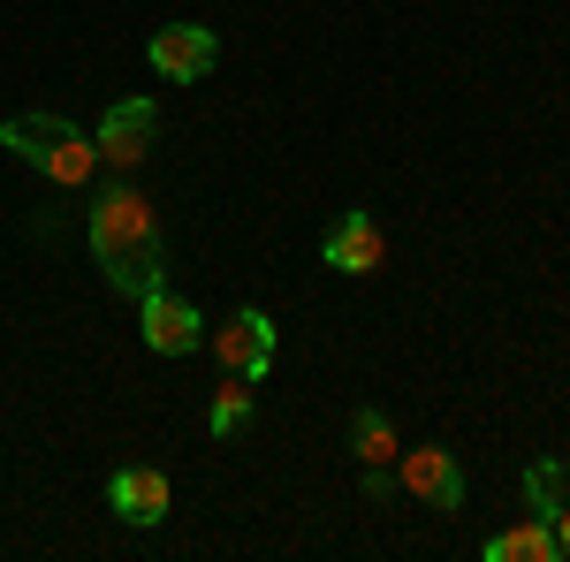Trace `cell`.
Listing matches in <instances>:
<instances>
[{
    "mask_svg": "<svg viewBox=\"0 0 570 562\" xmlns=\"http://www.w3.org/2000/svg\"><path fill=\"white\" fill-rule=\"evenodd\" d=\"M91 259L99 274L122 289V297H153L160 282H168V244H160V214H153V198H137V190H107V198H91Z\"/></svg>",
    "mask_w": 570,
    "mask_h": 562,
    "instance_id": "cell-1",
    "label": "cell"
},
{
    "mask_svg": "<svg viewBox=\"0 0 570 562\" xmlns=\"http://www.w3.org/2000/svg\"><path fill=\"white\" fill-rule=\"evenodd\" d=\"M0 145H8L23 168H39L46 183H61V190L91 183V168H99V145H91L69 115H8V122H0Z\"/></svg>",
    "mask_w": 570,
    "mask_h": 562,
    "instance_id": "cell-2",
    "label": "cell"
},
{
    "mask_svg": "<svg viewBox=\"0 0 570 562\" xmlns=\"http://www.w3.org/2000/svg\"><path fill=\"white\" fill-rule=\"evenodd\" d=\"M137 335H145V349H160V357H190V349L206 343V319H198L190 297H176L160 282L153 297H137Z\"/></svg>",
    "mask_w": 570,
    "mask_h": 562,
    "instance_id": "cell-3",
    "label": "cell"
},
{
    "mask_svg": "<svg viewBox=\"0 0 570 562\" xmlns=\"http://www.w3.org/2000/svg\"><path fill=\"white\" fill-rule=\"evenodd\" d=\"M153 137H160V107H153V99H115L91 145H99L107 168H145V160H153Z\"/></svg>",
    "mask_w": 570,
    "mask_h": 562,
    "instance_id": "cell-4",
    "label": "cell"
},
{
    "mask_svg": "<svg viewBox=\"0 0 570 562\" xmlns=\"http://www.w3.org/2000/svg\"><path fill=\"white\" fill-rule=\"evenodd\" d=\"M145 61H153L168 85H198V77H206V69L220 61V39L206 31V23H168V31H153Z\"/></svg>",
    "mask_w": 570,
    "mask_h": 562,
    "instance_id": "cell-5",
    "label": "cell"
},
{
    "mask_svg": "<svg viewBox=\"0 0 570 562\" xmlns=\"http://www.w3.org/2000/svg\"><path fill=\"white\" fill-rule=\"evenodd\" d=\"M107 510L122 524H137V532H153V524L176 510V486H168V472H153V464H122V472L107 479Z\"/></svg>",
    "mask_w": 570,
    "mask_h": 562,
    "instance_id": "cell-6",
    "label": "cell"
},
{
    "mask_svg": "<svg viewBox=\"0 0 570 562\" xmlns=\"http://www.w3.org/2000/svg\"><path fill=\"white\" fill-rule=\"evenodd\" d=\"M395 479L426 502V510H464V464L449 448H403L395 456Z\"/></svg>",
    "mask_w": 570,
    "mask_h": 562,
    "instance_id": "cell-7",
    "label": "cell"
},
{
    "mask_svg": "<svg viewBox=\"0 0 570 562\" xmlns=\"http://www.w3.org/2000/svg\"><path fill=\"white\" fill-rule=\"evenodd\" d=\"M381 259H389L381 220H365V214L327 220V236H320V266H335V274H381Z\"/></svg>",
    "mask_w": 570,
    "mask_h": 562,
    "instance_id": "cell-8",
    "label": "cell"
},
{
    "mask_svg": "<svg viewBox=\"0 0 570 562\" xmlns=\"http://www.w3.org/2000/svg\"><path fill=\"white\" fill-rule=\"evenodd\" d=\"M214 349H220V365H228L236 381L259 388L266 365H274V319H266V312H236L228 327H214Z\"/></svg>",
    "mask_w": 570,
    "mask_h": 562,
    "instance_id": "cell-9",
    "label": "cell"
},
{
    "mask_svg": "<svg viewBox=\"0 0 570 562\" xmlns=\"http://www.w3.org/2000/svg\"><path fill=\"white\" fill-rule=\"evenodd\" d=\"M480 555L487 562H563V540H556L548 517H525V524H510V532H494Z\"/></svg>",
    "mask_w": 570,
    "mask_h": 562,
    "instance_id": "cell-10",
    "label": "cell"
},
{
    "mask_svg": "<svg viewBox=\"0 0 570 562\" xmlns=\"http://www.w3.org/2000/svg\"><path fill=\"white\" fill-rule=\"evenodd\" d=\"M351 448H357V464H395L403 448H395V426H389V411H373V403H365V411L351 418Z\"/></svg>",
    "mask_w": 570,
    "mask_h": 562,
    "instance_id": "cell-11",
    "label": "cell"
},
{
    "mask_svg": "<svg viewBox=\"0 0 570 562\" xmlns=\"http://www.w3.org/2000/svg\"><path fill=\"white\" fill-rule=\"evenodd\" d=\"M563 486H570V472L556 456H532L525 464V517H556L563 510Z\"/></svg>",
    "mask_w": 570,
    "mask_h": 562,
    "instance_id": "cell-12",
    "label": "cell"
},
{
    "mask_svg": "<svg viewBox=\"0 0 570 562\" xmlns=\"http://www.w3.org/2000/svg\"><path fill=\"white\" fill-rule=\"evenodd\" d=\"M206 426H214L220 441H228V433H244V426H252V381H236V373H228V381L214 388V411H206Z\"/></svg>",
    "mask_w": 570,
    "mask_h": 562,
    "instance_id": "cell-13",
    "label": "cell"
},
{
    "mask_svg": "<svg viewBox=\"0 0 570 562\" xmlns=\"http://www.w3.org/2000/svg\"><path fill=\"white\" fill-rule=\"evenodd\" d=\"M548 524H556V540H563V555H570V502H563V510H556Z\"/></svg>",
    "mask_w": 570,
    "mask_h": 562,
    "instance_id": "cell-14",
    "label": "cell"
}]
</instances>
